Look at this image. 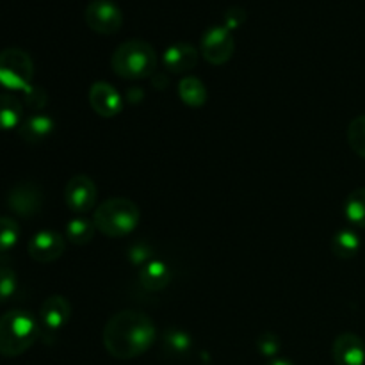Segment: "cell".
<instances>
[{"mask_svg":"<svg viewBox=\"0 0 365 365\" xmlns=\"http://www.w3.org/2000/svg\"><path fill=\"white\" fill-rule=\"evenodd\" d=\"M157 337L155 324L139 310H120L103 327V346L118 360H132L145 355Z\"/></svg>","mask_w":365,"mask_h":365,"instance_id":"1","label":"cell"},{"mask_svg":"<svg viewBox=\"0 0 365 365\" xmlns=\"http://www.w3.org/2000/svg\"><path fill=\"white\" fill-rule=\"evenodd\" d=\"M39 324L27 310H9L0 317V355L7 359L24 355L39 337Z\"/></svg>","mask_w":365,"mask_h":365,"instance_id":"2","label":"cell"},{"mask_svg":"<svg viewBox=\"0 0 365 365\" xmlns=\"http://www.w3.org/2000/svg\"><path fill=\"white\" fill-rule=\"evenodd\" d=\"M110 66L114 73L125 81L148 78L157 70V52L148 41L128 39L114 50Z\"/></svg>","mask_w":365,"mask_h":365,"instance_id":"3","label":"cell"},{"mask_svg":"<svg viewBox=\"0 0 365 365\" xmlns=\"http://www.w3.org/2000/svg\"><path fill=\"white\" fill-rule=\"evenodd\" d=\"M141 220V210L128 198H109L100 203L93 212L96 230L107 237H127L135 230Z\"/></svg>","mask_w":365,"mask_h":365,"instance_id":"4","label":"cell"},{"mask_svg":"<svg viewBox=\"0 0 365 365\" xmlns=\"http://www.w3.org/2000/svg\"><path fill=\"white\" fill-rule=\"evenodd\" d=\"M34 63L25 50L9 46L0 52V86L11 91H24L32 84Z\"/></svg>","mask_w":365,"mask_h":365,"instance_id":"5","label":"cell"},{"mask_svg":"<svg viewBox=\"0 0 365 365\" xmlns=\"http://www.w3.org/2000/svg\"><path fill=\"white\" fill-rule=\"evenodd\" d=\"M84 20L93 32L102 36L116 34L123 27V11L113 0H91L86 6Z\"/></svg>","mask_w":365,"mask_h":365,"instance_id":"6","label":"cell"},{"mask_svg":"<svg viewBox=\"0 0 365 365\" xmlns=\"http://www.w3.org/2000/svg\"><path fill=\"white\" fill-rule=\"evenodd\" d=\"M234 52V36L225 25H212L203 32L202 41H200V53L209 64L221 66L232 59Z\"/></svg>","mask_w":365,"mask_h":365,"instance_id":"7","label":"cell"},{"mask_svg":"<svg viewBox=\"0 0 365 365\" xmlns=\"http://www.w3.org/2000/svg\"><path fill=\"white\" fill-rule=\"evenodd\" d=\"M7 207L20 217H34L43 207V191L34 182H18L7 192Z\"/></svg>","mask_w":365,"mask_h":365,"instance_id":"8","label":"cell"},{"mask_svg":"<svg viewBox=\"0 0 365 365\" xmlns=\"http://www.w3.org/2000/svg\"><path fill=\"white\" fill-rule=\"evenodd\" d=\"M98 189L88 175H75L64 187V202L75 214H86L95 207Z\"/></svg>","mask_w":365,"mask_h":365,"instance_id":"9","label":"cell"},{"mask_svg":"<svg viewBox=\"0 0 365 365\" xmlns=\"http://www.w3.org/2000/svg\"><path fill=\"white\" fill-rule=\"evenodd\" d=\"M29 255L39 264H50L61 259L66 250V239L53 230H41L29 241Z\"/></svg>","mask_w":365,"mask_h":365,"instance_id":"10","label":"cell"},{"mask_svg":"<svg viewBox=\"0 0 365 365\" xmlns=\"http://www.w3.org/2000/svg\"><path fill=\"white\" fill-rule=\"evenodd\" d=\"M89 106L98 116L114 118L123 109V100L116 88L106 81H98L89 89Z\"/></svg>","mask_w":365,"mask_h":365,"instance_id":"11","label":"cell"},{"mask_svg":"<svg viewBox=\"0 0 365 365\" xmlns=\"http://www.w3.org/2000/svg\"><path fill=\"white\" fill-rule=\"evenodd\" d=\"M71 317V303L64 296H50L39 309V321L46 331H59Z\"/></svg>","mask_w":365,"mask_h":365,"instance_id":"12","label":"cell"},{"mask_svg":"<svg viewBox=\"0 0 365 365\" xmlns=\"http://www.w3.org/2000/svg\"><path fill=\"white\" fill-rule=\"evenodd\" d=\"M331 355L337 365H364L365 342L356 334H341L335 339Z\"/></svg>","mask_w":365,"mask_h":365,"instance_id":"13","label":"cell"},{"mask_svg":"<svg viewBox=\"0 0 365 365\" xmlns=\"http://www.w3.org/2000/svg\"><path fill=\"white\" fill-rule=\"evenodd\" d=\"M163 61L171 73H185L198 64V48L191 43H173L164 50Z\"/></svg>","mask_w":365,"mask_h":365,"instance_id":"14","label":"cell"},{"mask_svg":"<svg viewBox=\"0 0 365 365\" xmlns=\"http://www.w3.org/2000/svg\"><path fill=\"white\" fill-rule=\"evenodd\" d=\"M56 123L46 114H32L27 120L21 121L18 127V135L29 145H39L52 135Z\"/></svg>","mask_w":365,"mask_h":365,"instance_id":"15","label":"cell"},{"mask_svg":"<svg viewBox=\"0 0 365 365\" xmlns=\"http://www.w3.org/2000/svg\"><path fill=\"white\" fill-rule=\"evenodd\" d=\"M171 280V271L168 267L166 262L163 260H152L146 266L141 267V273H139V282H141V287L146 289L150 292L163 291L164 287H168Z\"/></svg>","mask_w":365,"mask_h":365,"instance_id":"16","label":"cell"},{"mask_svg":"<svg viewBox=\"0 0 365 365\" xmlns=\"http://www.w3.org/2000/svg\"><path fill=\"white\" fill-rule=\"evenodd\" d=\"M178 96H180L182 102L189 107H203L207 102V88L198 77H184L178 82Z\"/></svg>","mask_w":365,"mask_h":365,"instance_id":"17","label":"cell"},{"mask_svg":"<svg viewBox=\"0 0 365 365\" xmlns=\"http://www.w3.org/2000/svg\"><path fill=\"white\" fill-rule=\"evenodd\" d=\"M24 106L13 95H0V130H13L21 125Z\"/></svg>","mask_w":365,"mask_h":365,"instance_id":"18","label":"cell"},{"mask_svg":"<svg viewBox=\"0 0 365 365\" xmlns=\"http://www.w3.org/2000/svg\"><path fill=\"white\" fill-rule=\"evenodd\" d=\"M331 252L339 259H353L360 252V237L351 228H342L331 239Z\"/></svg>","mask_w":365,"mask_h":365,"instance_id":"19","label":"cell"},{"mask_svg":"<svg viewBox=\"0 0 365 365\" xmlns=\"http://www.w3.org/2000/svg\"><path fill=\"white\" fill-rule=\"evenodd\" d=\"M95 230L96 227L95 223H93V220L77 216L73 217V220L68 221L66 239L71 242V245H77V246L88 245V242L93 239V235H95Z\"/></svg>","mask_w":365,"mask_h":365,"instance_id":"20","label":"cell"},{"mask_svg":"<svg viewBox=\"0 0 365 365\" xmlns=\"http://www.w3.org/2000/svg\"><path fill=\"white\" fill-rule=\"evenodd\" d=\"M346 220L353 227L365 228V187H359L348 196L344 203Z\"/></svg>","mask_w":365,"mask_h":365,"instance_id":"21","label":"cell"},{"mask_svg":"<svg viewBox=\"0 0 365 365\" xmlns=\"http://www.w3.org/2000/svg\"><path fill=\"white\" fill-rule=\"evenodd\" d=\"M192 341L184 330H178V328H171L164 334V351L168 355L175 356V359H180V356L189 355L191 351Z\"/></svg>","mask_w":365,"mask_h":365,"instance_id":"22","label":"cell"},{"mask_svg":"<svg viewBox=\"0 0 365 365\" xmlns=\"http://www.w3.org/2000/svg\"><path fill=\"white\" fill-rule=\"evenodd\" d=\"M348 143L356 155L365 159V114L351 120L348 127Z\"/></svg>","mask_w":365,"mask_h":365,"instance_id":"23","label":"cell"},{"mask_svg":"<svg viewBox=\"0 0 365 365\" xmlns=\"http://www.w3.org/2000/svg\"><path fill=\"white\" fill-rule=\"evenodd\" d=\"M20 239V227L13 217H0V253L13 248Z\"/></svg>","mask_w":365,"mask_h":365,"instance_id":"24","label":"cell"},{"mask_svg":"<svg viewBox=\"0 0 365 365\" xmlns=\"http://www.w3.org/2000/svg\"><path fill=\"white\" fill-rule=\"evenodd\" d=\"M255 346H257V349H259L260 355L266 356V359H269V360L277 359V355L280 353V349H282L280 337H278L277 334H273V331H264L262 335H259Z\"/></svg>","mask_w":365,"mask_h":365,"instance_id":"25","label":"cell"},{"mask_svg":"<svg viewBox=\"0 0 365 365\" xmlns=\"http://www.w3.org/2000/svg\"><path fill=\"white\" fill-rule=\"evenodd\" d=\"M16 287H18L16 273H14L11 267L0 266V303L13 298V294L16 292Z\"/></svg>","mask_w":365,"mask_h":365,"instance_id":"26","label":"cell"},{"mask_svg":"<svg viewBox=\"0 0 365 365\" xmlns=\"http://www.w3.org/2000/svg\"><path fill=\"white\" fill-rule=\"evenodd\" d=\"M24 102L27 103L29 109L41 110L45 109L46 102H48V96H46L45 89L31 84L27 89H24Z\"/></svg>","mask_w":365,"mask_h":365,"instance_id":"27","label":"cell"},{"mask_svg":"<svg viewBox=\"0 0 365 365\" xmlns=\"http://www.w3.org/2000/svg\"><path fill=\"white\" fill-rule=\"evenodd\" d=\"M246 18H248V13H246L245 7L232 6L225 11V14H223L225 24L223 25L228 29V31H234V29H239L242 24H245Z\"/></svg>","mask_w":365,"mask_h":365,"instance_id":"28","label":"cell"},{"mask_svg":"<svg viewBox=\"0 0 365 365\" xmlns=\"http://www.w3.org/2000/svg\"><path fill=\"white\" fill-rule=\"evenodd\" d=\"M266 365H294V364L287 359H271Z\"/></svg>","mask_w":365,"mask_h":365,"instance_id":"29","label":"cell"}]
</instances>
